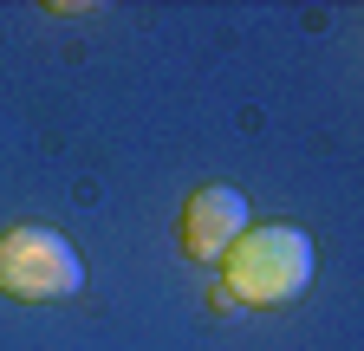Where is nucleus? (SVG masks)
<instances>
[{
	"mask_svg": "<svg viewBox=\"0 0 364 351\" xmlns=\"http://www.w3.org/2000/svg\"><path fill=\"white\" fill-rule=\"evenodd\" d=\"M247 234V195L228 183H202L189 202H182V254L189 260H221Z\"/></svg>",
	"mask_w": 364,
	"mask_h": 351,
	"instance_id": "7ed1b4c3",
	"label": "nucleus"
},
{
	"mask_svg": "<svg viewBox=\"0 0 364 351\" xmlns=\"http://www.w3.org/2000/svg\"><path fill=\"white\" fill-rule=\"evenodd\" d=\"M221 274H228V299L241 306H287L312 286V234L293 222H267L247 228L235 247L221 254Z\"/></svg>",
	"mask_w": 364,
	"mask_h": 351,
	"instance_id": "f257e3e1",
	"label": "nucleus"
},
{
	"mask_svg": "<svg viewBox=\"0 0 364 351\" xmlns=\"http://www.w3.org/2000/svg\"><path fill=\"white\" fill-rule=\"evenodd\" d=\"M85 286V260L59 228H7L0 234V293L7 299H72Z\"/></svg>",
	"mask_w": 364,
	"mask_h": 351,
	"instance_id": "f03ea898",
	"label": "nucleus"
}]
</instances>
